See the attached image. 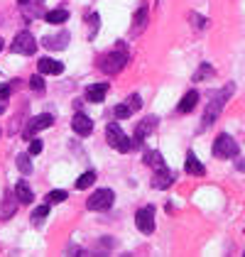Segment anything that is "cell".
Listing matches in <instances>:
<instances>
[{
    "label": "cell",
    "mask_w": 245,
    "mask_h": 257,
    "mask_svg": "<svg viewBox=\"0 0 245 257\" xmlns=\"http://www.w3.org/2000/svg\"><path fill=\"white\" fill-rule=\"evenodd\" d=\"M145 164H147V167H152V169H162V167H164L162 152H157V150L147 152V155H145Z\"/></svg>",
    "instance_id": "20"
},
{
    "label": "cell",
    "mask_w": 245,
    "mask_h": 257,
    "mask_svg": "<svg viewBox=\"0 0 245 257\" xmlns=\"http://www.w3.org/2000/svg\"><path fill=\"white\" fill-rule=\"evenodd\" d=\"M135 225H138L140 233L150 235V233L155 230V206H145V208H140L138 216H135Z\"/></svg>",
    "instance_id": "7"
},
{
    "label": "cell",
    "mask_w": 245,
    "mask_h": 257,
    "mask_svg": "<svg viewBox=\"0 0 245 257\" xmlns=\"http://www.w3.org/2000/svg\"><path fill=\"white\" fill-rule=\"evenodd\" d=\"M66 191L64 189H54V191H49V203H61V201H66Z\"/></svg>",
    "instance_id": "27"
},
{
    "label": "cell",
    "mask_w": 245,
    "mask_h": 257,
    "mask_svg": "<svg viewBox=\"0 0 245 257\" xmlns=\"http://www.w3.org/2000/svg\"><path fill=\"white\" fill-rule=\"evenodd\" d=\"M37 69H40V74H61V71H64V64L57 59L42 57V59L37 61Z\"/></svg>",
    "instance_id": "15"
},
{
    "label": "cell",
    "mask_w": 245,
    "mask_h": 257,
    "mask_svg": "<svg viewBox=\"0 0 245 257\" xmlns=\"http://www.w3.org/2000/svg\"><path fill=\"white\" fill-rule=\"evenodd\" d=\"M15 208H18V198L15 194H5V203H3V220L15 216Z\"/></svg>",
    "instance_id": "19"
},
{
    "label": "cell",
    "mask_w": 245,
    "mask_h": 257,
    "mask_svg": "<svg viewBox=\"0 0 245 257\" xmlns=\"http://www.w3.org/2000/svg\"><path fill=\"white\" fill-rule=\"evenodd\" d=\"M47 216H49V206H37V208H35V213H32V225H35V228H40Z\"/></svg>",
    "instance_id": "23"
},
{
    "label": "cell",
    "mask_w": 245,
    "mask_h": 257,
    "mask_svg": "<svg viewBox=\"0 0 245 257\" xmlns=\"http://www.w3.org/2000/svg\"><path fill=\"white\" fill-rule=\"evenodd\" d=\"M191 22H194L196 27H204V25H206V20L201 18V15H191Z\"/></svg>",
    "instance_id": "33"
},
{
    "label": "cell",
    "mask_w": 245,
    "mask_h": 257,
    "mask_svg": "<svg viewBox=\"0 0 245 257\" xmlns=\"http://www.w3.org/2000/svg\"><path fill=\"white\" fill-rule=\"evenodd\" d=\"M42 152V140H32L30 142V155H40Z\"/></svg>",
    "instance_id": "30"
},
{
    "label": "cell",
    "mask_w": 245,
    "mask_h": 257,
    "mask_svg": "<svg viewBox=\"0 0 245 257\" xmlns=\"http://www.w3.org/2000/svg\"><path fill=\"white\" fill-rule=\"evenodd\" d=\"M145 25H147V5H140V10L135 13V22H133V32H138V30H145Z\"/></svg>",
    "instance_id": "21"
},
{
    "label": "cell",
    "mask_w": 245,
    "mask_h": 257,
    "mask_svg": "<svg viewBox=\"0 0 245 257\" xmlns=\"http://www.w3.org/2000/svg\"><path fill=\"white\" fill-rule=\"evenodd\" d=\"M88 22H91V35H88V37H93V35H96V27H98V15H91Z\"/></svg>",
    "instance_id": "31"
},
{
    "label": "cell",
    "mask_w": 245,
    "mask_h": 257,
    "mask_svg": "<svg viewBox=\"0 0 245 257\" xmlns=\"http://www.w3.org/2000/svg\"><path fill=\"white\" fill-rule=\"evenodd\" d=\"M105 93H108V83H91L83 96H86V100H91V103H101L105 98Z\"/></svg>",
    "instance_id": "12"
},
{
    "label": "cell",
    "mask_w": 245,
    "mask_h": 257,
    "mask_svg": "<svg viewBox=\"0 0 245 257\" xmlns=\"http://www.w3.org/2000/svg\"><path fill=\"white\" fill-rule=\"evenodd\" d=\"M5 108H8V100H5V98H0V115L5 113Z\"/></svg>",
    "instance_id": "34"
},
{
    "label": "cell",
    "mask_w": 245,
    "mask_h": 257,
    "mask_svg": "<svg viewBox=\"0 0 245 257\" xmlns=\"http://www.w3.org/2000/svg\"><path fill=\"white\" fill-rule=\"evenodd\" d=\"M216 76V71H213V66H208V64H201L196 71H194V81H206V79H213Z\"/></svg>",
    "instance_id": "22"
},
{
    "label": "cell",
    "mask_w": 245,
    "mask_h": 257,
    "mask_svg": "<svg viewBox=\"0 0 245 257\" xmlns=\"http://www.w3.org/2000/svg\"><path fill=\"white\" fill-rule=\"evenodd\" d=\"M13 194H15V198H18V203H25V206L35 201V194H32V189H30V186H27L25 181H18V184H15V191H13Z\"/></svg>",
    "instance_id": "16"
},
{
    "label": "cell",
    "mask_w": 245,
    "mask_h": 257,
    "mask_svg": "<svg viewBox=\"0 0 245 257\" xmlns=\"http://www.w3.org/2000/svg\"><path fill=\"white\" fill-rule=\"evenodd\" d=\"M125 64H128V52H125L122 44H115V49H110L108 54H103L101 61H98L101 71L103 74H108V76L120 74L122 69H125Z\"/></svg>",
    "instance_id": "2"
},
{
    "label": "cell",
    "mask_w": 245,
    "mask_h": 257,
    "mask_svg": "<svg viewBox=\"0 0 245 257\" xmlns=\"http://www.w3.org/2000/svg\"><path fill=\"white\" fill-rule=\"evenodd\" d=\"M243 255H245V252H243Z\"/></svg>",
    "instance_id": "38"
},
{
    "label": "cell",
    "mask_w": 245,
    "mask_h": 257,
    "mask_svg": "<svg viewBox=\"0 0 245 257\" xmlns=\"http://www.w3.org/2000/svg\"><path fill=\"white\" fill-rule=\"evenodd\" d=\"M172 181H174V177H172V172L167 167L155 169V177H152V186L155 189H167V186H172Z\"/></svg>",
    "instance_id": "14"
},
{
    "label": "cell",
    "mask_w": 245,
    "mask_h": 257,
    "mask_svg": "<svg viewBox=\"0 0 245 257\" xmlns=\"http://www.w3.org/2000/svg\"><path fill=\"white\" fill-rule=\"evenodd\" d=\"M213 157L218 159H233L238 157V142L230 138V135H218L216 142H213Z\"/></svg>",
    "instance_id": "4"
},
{
    "label": "cell",
    "mask_w": 245,
    "mask_h": 257,
    "mask_svg": "<svg viewBox=\"0 0 245 257\" xmlns=\"http://www.w3.org/2000/svg\"><path fill=\"white\" fill-rule=\"evenodd\" d=\"M196 103H199V93H196V91H189V93L179 100V113H191V110L196 108Z\"/></svg>",
    "instance_id": "18"
},
{
    "label": "cell",
    "mask_w": 245,
    "mask_h": 257,
    "mask_svg": "<svg viewBox=\"0 0 245 257\" xmlns=\"http://www.w3.org/2000/svg\"><path fill=\"white\" fill-rule=\"evenodd\" d=\"M128 108H130V113H135V110H140L143 108V98L138 96V93H133L130 98H128V103H125Z\"/></svg>",
    "instance_id": "26"
},
{
    "label": "cell",
    "mask_w": 245,
    "mask_h": 257,
    "mask_svg": "<svg viewBox=\"0 0 245 257\" xmlns=\"http://www.w3.org/2000/svg\"><path fill=\"white\" fill-rule=\"evenodd\" d=\"M0 49H3V40H0Z\"/></svg>",
    "instance_id": "37"
},
{
    "label": "cell",
    "mask_w": 245,
    "mask_h": 257,
    "mask_svg": "<svg viewBox=\"0 0 245 257\" xmlns=\"http://www.w3.org/2000/svg\"><path fill=\"white\" fill-rule=\"evenodd\" d=\"M30 88H32V91H37V93H40V91H44V79H42L40 74L30 76Z\"/></svg>",
    "instance_id": "28"
},
{
    "label": "cell",
    "mask_w": 245,
    "mask_h": 257,
    "mask_svg": "<svg viewBox=\"0 0 245 257\" xmlns=\"http://www.w3.org/2000/svg\"><path fill=\"white\" fill-rule=\"evenodd\" d=\"M93 181H96V172H83L81 177L76 179V189H79V191H81V189H88Z\"/></svg>",
    "instance_id": "24"
},
{
    "label": "cell",
    "mask_w": 245,
    "mask_h": 257,
    "mask_svg": "<svg viewBox=\"0 0 245 257\" xmlns=\"http://www.w3.org/2000/svg\"><path fill=\"white\" fill-rule=\"evenodd\" d=\"M235 167H238L240 172H245V159H238V162H235Z\"/></svg>",
    "instance_id": "35"
},
{
    "label": "cell",
    "mask_w": 245,
    "mask_h": 257,
    "mask_svg": "<svg viewBox=\"0 0 245 257\" xmlns=\"http://www.w3.org/2000/svg\"><path fill=\"white\" fill-rule=\"evenodd\" d=\"M113 115H115V118H130L133 113H130V108H128V105L122 103V105H115V110H113Z\"/></svg>",
    "instance_id": "29"
},
{
    "label": "cell",
    "mask_w": 245,
    "mask_h": 257,
    "mask_svg": "<svg viewBox=\"0 0 245 257\" xmlns=\"http://www.w3.org/2000/svg\"><path fill=\"white\" fill-rule=\"evenodd\" d=\"M71 127H74V133H76V135L86 138V135H91V133H93V120L88 118V115H83V113H76V115L71 118Z\"/></svg>",
    "instance_id": "9"
},
{
    "label": "cell",
    "mask_w": 245,
    "mask_h": 257,
    "mask_svg": "<svg viewBox=\"0 0 245 257\" xmlns=\"http://www.w3.org/2000/svg\"><path fill=\"white\" fill-rule=\"evenodd\" d=\"M113 201H115V194H113V189H98L93 196H88V208L91 211H108L110 206H113Z\"/></svg>",
    "instance_id": "6"
},
{
    "label": "cell",
    "mask_w": 245,
    "mask_h": 257,
    "mask_svg": "<svg viewBox=\"0 0 245 257\" xmlns=\"http://www.w3.org/2000/svg\"><path fill=\"white\" fill-rule=\"evenodd\" d=\"M25 3H30V0H20V5H25Z\"/></svg>",
    "instance_id": "36"
},
{
    "label": "cell",
    "mask_w": 245,
    "mask_h": 257,
    "mask_svg": "<svg viewBox=\"0 0 245 257\" xmlns=\"http://www.w3.org/2000/svg\"><path fill=\"white\" fill-rule=\"evenodd\" d=\"M184 169H186V174H191V177H204L206 174V167L199 162V157L189 150L186 152V162H184Z\"/></svg>",
    "instance_id": "10"
},
{
    "label": "cell",
    "mask_w": 245,
    "mask_h": 257,
    "mask_svg": "<svg viewBox=\"0 0 245 257\" xmlns=\"http://www.w3.org/2000/svg\"><path fill=\"white\" fill-rule=\"evenodd\" d=\"M44 20L49 22V25H64V22L69 20V10H64V8L49 10V13H44Z\"/></svg>",
    "instance_id": "17"
},
{
    "label": "cell",
    "mask_w": 245,
    "mask_h": 257,
    "mask_svg": "<svg viewBox=\"0 0 245 257\" xmlns=\"http://www.w3.org/2000/svg\"><path fill=\"white\" fill-rule=\"evenodd\" d=\"M233 91H235V86H233V83H225L218 93H213V98L208 100V105H206L204 127H208V125H213V122H216V118H218V115H221V110H223V105L228 103V98L233 96Z\"/></svg>",
    "instance_id": "1"
},
{
    "label": "cell",
    "mask_w": 245,
    "mask_h": 257,
    "mask_svg": "<svg viewBox=\"0 0 245 257\" xmlns=\"http://www.w3.org/2000/svg\"><path fill=\"white\" fill-rule=\"evenodd\" d=\"M52 125H54V115H49V113H44V115H37V118H35V122H32V125H30V127L25 130V135H27V138H32L35 133H40V130H47V127H52Z\"/></svg>",
    "instance_id": "11"
},
{
    "label": "cell",
    "mask_w": 245,
    "mask_h": 257,
    "mask_svg": "<svg viewBox=\"0 0 245 257\" xmlns=\"http://www.w3.org/2000/svg\"><path fill=\"white\" fill-rule=\"evenodd\" d=\"M42 44L47 49H64L69 44V32H59V35H49V37H42Z\"/></svg>",
    "instance_id": "13"
},
{
    "label": "cell",
    "mask_w": 245,
    "mask_h": 257,
    "mask_svg": "<svg viewBox=\"0 0 245 257\" xmlns=\"http://www.w3.org/2000/svg\"><path fill=\"white\" fill-rule=\"evenodd\" d=\"M160 125V118H155V115H147L145 120H140V125L135 127V142L140 145L147 135H152L155 133V127Z\"/></svg>",
    "instance_id": "8"
},
{
    "label": "cell",
    "mask_w": 245,
    "mask_h": 257,
    "mask_svg": "<svg viewBox=\"0 0 245 257\" xmlns=\"http://www.w3.org/2000/svg\"><path fill=\"white\" fill-rule=\"evenodd\" d=\"M10 91H13V86H5V83H0V98H8V96H10Z\"/></svg>",
    "instance_id": "32"
},
{
    "label": "cell",
    "mask_w": 245,
    "mask_h": 257,
    "mask_svg": "<svg viewBox=\"0 0 245 257\" xmlns=\"http://www.w3.org/2000/svg\"><path fill=\"white\" fill-rule=\"evenodd\" d=\"M18 169H20L22 174H30V172H32V162H30L27 155H20V157H18Z\"/></svg>",
    "instance_id": "25"
},
{
    "label": "cell",
    "mask_w": 245,
    "mask_h": 257,
    "mask_svg": "<svg viewBox=\"0 0 245 257\" xmlns=\"http://www.w3.org/2000/svg\"><path fill=\"white\" fill-rule=\"evenodd\" d=\"M105 142H108L113 150H118V152H130V150H133V142H130V138L120 130L118 122H110V125L105 127Z\"/></svg>",
    "instance_id": "3"
},
{
    "label": "cell",
    "mask_w": 245,
    "mask_h": 257,
    "mask_svg": "<svg viewBox=\"0 0 245 257\" xmlns=\"http://www.w3.org/2000/svg\"><path fill=\"white\" fill-rule=\"evenodd\" d=\"M15 54H25V57H32L37 52V40L30 35V32H18L15 40H13V47H10Z\"/></svg>",
    "instance_id": "5"
}]
</instances>
